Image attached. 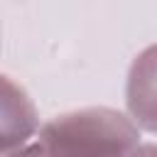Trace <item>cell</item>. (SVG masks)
I'll return each mask as SVG.
<instances>
[{
  "label": "cell",
  "mask_w": 157,
  "mask_h": 157,
  "mask_svg": "<svg viewBox=\"0 0 157 157\" xmlns=\"http://www.w3.org/2000/svg\"><path fill=\"white\" fill-rule=\"evenodd\" d=\"M130 108L147 128H157V47L142 54L132 69Z\"/></svg>",
  "instance_id": "6da1fadb"
}]
</instances>
